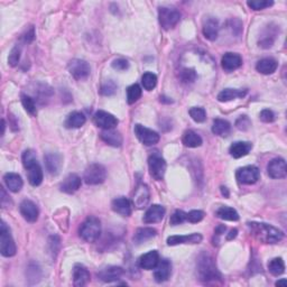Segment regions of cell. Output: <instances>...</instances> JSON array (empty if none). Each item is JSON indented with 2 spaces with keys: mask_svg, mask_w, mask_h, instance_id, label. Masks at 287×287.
<instances>
[{
  "mask_svg": "<svg viewBox=\"0 0 287 287\" xmlns=\"http://www.w3.org/2000/svg\"><path fill=\"white\" fill-rule=\"evenodd\" d=\"M198 268V277L203 284H218L222 283V276L216 267L213 257L208 252H202L196 262Z\"/></svg>",
  "mask_w": 287,
  "mask_h": 287,
  "instance_id": "1",
  "label": "cell"
},
{
  "mask_svg": "<svg viewBox=\"0 0 287 287\" xmlns=\"http://www.w3.org/2000/svg\"><path fill=\"white\" fill-rule=\"evenodd\" d=\"M250 233L262 244H277L284 238V232L267 223L248 222Z\"/></svg>",
  "mask_w": 287,
  "mask_h": 287,
  "instance_id": "2",
  "label": "cell"
},
{
  "mask_svg": "<svg viewBox=\"0 0 287 287\" xmlns=\"http://www.w3.org/2000/svg\"><path fill=\"white\" fill-rule=\"evenodd\" d=\"M23 165L27 171V179L31 185L38 186L43 182V170L36 158L35 151L27 149L23 153L22 156Z\"/></svg>",
  "mask_w": 287,
  "mask_h": 287,
  "instance_id": "3",
  "label": "cell"
},
{
  "mask_svg": "<svg viewBox=\"0 0 287 287\" xmlns=\"http://www.w3.org/2000/svg\"><path fill=\"white\" fill-rule=\"evenodd\" d=\"M80 237L87 243H94L101 235V222L96 216H89L79 229Z\"/></svg>",
  "mask_w": 287,
  "mask_h": 287,
  "instance_id": "4",
  "label": "cell"
},
{
  "mask_svg": "<svg viewBox=\"0 0 287 287\" xmlns=\"http://www.w3.org/2000/svg\"><path fill=\"white\" fill-rule=\"evenodd\" d=\"M16 251L17 248L10 233V229L2 221L0 227V252L3 257H13L16 255Z\"/></svg>",
  "mask_w": 287,
  "mask_h": 287,
  "instance_id": "5",
  "label": "cell"
},
{
  "mask_svg": "<svg viewBox=\"0 0 287 287\" xmlns=\"http://www.w3.org/2000/svg\"><path fill=\"white\" fill-rule=\"evenodd\" d=\"M158 20L164 30L170 31L179 23V20H181V13L178 9H175V8L159 7Z\"/></svg>",
  "mask_w": 287,
  "mask_h": 287,
  "instance_id": "6",
  "label": "cell"
},
{
  "mask_svg": "<svg viewBox=\"0 0 287 287\" xmlns=\"http://www.w3.org/2000/svg\"><path fill=\"white\" fill-rule=\"evenodd\" d=\"M84 182L89 185H99L107 179V171L101 164H91L84 172Z\"/></svg>",
  "mask_w": 287,
  "mask_h": 287,
  "instance_id": "7",
  "label": "cell"
},
{
  "mask_svg": "<svg viewBox=\"0 0 287 287\" xmlns=\"http://www.w3.org/2000/svg\"><path fill=\"white\" fill-rule=\"evenodd\" d=\"M148 167L150 175L155 179L161 181V179H164V175H165L166 172V162L158 151H155V153H153L149 156Z\"/></svg>",
  "mask_w": 287,
  "mask_h": 287,
  "instance_id": "8",
  "label": "cell"
},
{
  "mask_svg": "<svg viewBox=\"0 0 287 287\" xmlns=\"http://www.w3.org/2000/svg\"><path fill=\"white\" fill-rule=\"evenodd\" d=\"M68 69L70 74L77 81L87 80L90 75V72H91V69H90V65L87 61L80 59L70 61Z\"/></svg>",
  "mask_w": 287,
  "mask_h": 287,
  "instance_id": "9",
  "label": "cell"
},
{
  "mask_svg": "<svg viewBox=\"0 0 287 287\" xmlns=\"http://www.w3.org/2000/svg\"><path fill=\"white\" fill-rule=\"evenodd\" d=\"M260 178L259 169L253 165L241 167L237 171L236 179L240 184H245V185H251L258 182Z\"/></svg>",
  "mask_w": 287,
  "mask_h": 287,
  "instance_id": "10",
  "label": "cell"
},
{
  "mask_svg": "<svg viewBox=\"0 0 287 287\" xmlns=\"http://www.w3.org/2000/svg\"><path fill=\"white\" fill-rule=\"evenodd\" d=\"M135 135L139 139V142L146 146L155 145L159 142V135L156 131L151 130L147 127H144L143 125H136L134 128Z\"/></svg>",
  "mask_w": 287,
  "mask_h": 287,
  "instance_id": "11",
  "label": "cell"
},
{
  "mask_svg": "<svg viewBox=\"0 0 287 287\" xmlns=\"http://www.w3.org/2000/svg\"><path fill=\"white\" fill-rule=\"evenodd\" d=\"M93 122L97 127L102 128L104 130L113 129L114 127L118 125V119L113 116V114L104 111V110H99L94 113Z\"/></svg>",
  "mask_w": 287,
  "mask_h": 287,
  "instance_id": "12",
  "label": "cell"
},
{
  "mask_svg": "<svg viewBox=\"0 0 287 287\" xmlns=\"http://www.w3.org/2000/svg\"><path fill=\"white\" fill-rule=\"evenodd\" d=\"M149 199H150V192H149L148 186L144 183L138 184L136 188H135L134 195H133V203L135 208H137L141 210V209L147 207V204H148L149 202Z\"/></svg>",
  "mask_w": 287,
  "mask_h": 287,
  "instance_id": "13",
  "label": "cell"
},
{
  "mask_svg": "<svg viewBox=\"0 0 287 287\" xmlns=\"http://www.w3.org/2000/svg\"><path fill=\"white\" fill-rule=\"evenodd\" d=\"M267 172L268 175L272 179H285L287 175V166L285 159L275 158L273 161H270L267 166Z\"/></svg>",
  "mask_w": 287,
  "mask_h": 287,
  "instance_id": "14",
  "label": "cell"
},
{
  "mask_svg": "<svg viewBox=\"0 0 287 287\" xmlns=\"http://www.w3.org/2000/svg\"><path fill=\"white\" fill-rule=\"evenodd\" d=\"M125 270L119 266H108V267L102 268L99 273H98V277L99 280L105 283H112L119 281L124 276Z\"/></svg>",
  "mask_w": 287,
  "mask_h": 287,
  "instance_id": "15",
  "label": "cell"
},
{
  "mask_svg": "<svg viewBox=\"0 0 287 287\" xmlns=\"http://www.w3.org/2000/svg\"><path fill=\"white\" fill-rule=\"evenodd\" d=\"M19 210L24 219L28 222H36L39 215V210L36 204L31 200H24L19 206Z\"/></svg>",
  "mask_w": 287,
  "mask_h": 287,
  "instance_id": "16",
  "label": "cell"
},
{
  "mask_svg": "<svg viewBox=\"0 0 287 287\" xmlns=\"http://www.w3.org/2000/svg\"><path fill=\"white\" fill-rule=\"evenodd\" d=\"M45 166L51 175H57L63 166V157L59 153H47L44 156Z\"/></svg>",
  "mask_w": 287,
  "mask_h": 287,
  "instance_id": "17",
  "label": "cell"
},
{
  "mask_svg": "<svg viewBox=\"0 0 287 287\" xmlns=\"http://www.w3.org/2000/svg\"><path fill=\"white\" fill-rule=\"evenodd\" d=\"M221 65H222V69L224 71L227 72L236 71V70H238L241 65H243V59H241V56L239 54H237V53L228 52L222 56Z\"/></svg>",
  "mask_w": 287,
  "mask_h": 287,
  "instance_id": "18",
  "label": "cell"
},
{
  "mask_svg": "<svg viewBox=\"0 0 287 287\" xmlns=\"http://www.w3.org/2000/svg\"><path fill=\"white\" fill-rule=\"evenodd\" d=\"M172 274V262L169 259H159L155 267L154 277L157 283H164L169 280Z\"/></svg>",
  "mask_w": 287,
  "mask_h": 287,
  "instance_id": "19",
  "label": "cell"
},
{
  "mask_svg": "<svg viewBox=\"0 0 287 287\" xmlns=\"http://www.w3.org/2000/svg\"><path fill=\"white\" fill-rule=\"evenodd\" d=\"M81 178L76 174H69L67 178L64 179V181L61 183L60 190L61 192L67 194H73L79 190L81 187Z\"/></svg>",
  "mask_w": 287,
  "mask_h": 287,
  "instance_id": "20",
  "label": "cell"
},
{
  "mask_svg": "<svg viewBox=\"0 0 287 287\" xmlns=\"http://www.w3.org/2000/svg\"><path fill=\"white\" fill-rule=\"evenodd\" d=\"M219 30H220L219 22H218V19H215V17H208L203 22V27H202L203 35H204V37L209 40H211V42L218 38Z\"/></svg>",
  "mask_w": 287,
  "mask_h": 287,
  "instance_id": "21",
  "label": "cell"
},
{
  "mask_svg": "<svg viewBox=\"0 0 287 287\" xmlns=\"http://www.w3.org/2000/svg\"><path fill=\"white\" fill-rule=\"evenodd\" d=\"M203 237L200 233H192L186 236H171L167 238V245L169 246H178L184 244H200L202 241Z\"/></svg>",
  "mask_w": 287,
  "mask_h": 287,
  "instance_id": "22",
  "label": "cell"
},
{
  "mask_svg": "<svg viewBox=\"0 0 287 287\" xmlns=\"http://www.w3.org/2000/svg\"><path fill=\"white\" fill-rule=\"evenodd\" d=\"M166 210L165 208L159 206V204H154V206L149 207L148 210L146 211L145 215H144V222L145 223H157L162 221L164 215H165Z\"/></svg>",
  "mask_w": 287,
  "mask_h": 287,
  "instance_id": "23",
  "label": "cell"
},
{
  "mask_svg": "<svg viewBox=\"0 0 287 287\" xmlns=\"http://www.w3.org/2000/svg\"><path fill=\"white\" fill-rule=\"evenodd\" d=\"M276 36H277V26L274 25V24H270V25L266 27V30L262 32L258 44H259V46L262 48L272 47L275 39H276Z\"/></svg>",
  "mask_w": 287,
  "mask_h": 287,
  "instance_id": "24",
  "label": "cell"
},
{
  "mask_svg": "<svg viewBox=\"0 0 287 287\" xmlns=\"http://www.w3.org/2000/svg\"><path fill=\"white\" fill-rule=\"evenodd\" d=\"M159 261V255L156 250H151V251H148L145 255H143L141 258L138 259V265L139 267L146 270H151L155 269L157 264Z\"/></svg>",
  "mask_w": 287,
  "mask_h": 287,
  "instance_id": "25",
  "label": "cell"
},
{
  "mask_svg": "<svg viewBox=\"0 0 287 287\" xmlns=\"http://www.w3.org/2000/svg\"><path fill=\"white\" fill-rule=\"evenodd\" d=\"M111 207L114 212L122 216H129L131 215V211H133L130 201L125 198V196H120V198L114 199L111 203Z\"/></svg>",
  "mask_w": 287,
  "mask_h": 287,
  "instance_id": "26",
  "label": "cell"
},
{
  "mask_svg": "<svg viewBox=\"0 0 287 287\" xmlns=\"http://www.w3.org/2000/svg\"><path fill=\"white\" fill-rule=\"evenodd\" d=\"M90 282V273L83 265H75L73 269V284L77 287L85 286Z\"/></svg>",
  "mask_w": 287,
  "mask_h": 287,
  "instance_id": "27",
  "label": "cell"
},
{
  "mask_svg": "<svg viewBox=\"0 0 287 287\" xmlns=\"http://www.w3.org/2000/svg\"><path fill=\"white\" fill-rule=\"evenodd\" d=\"M100 137L102 141L107 144V145L112 146V147H120L122 145V142H124L120 133L113 129L102 130L100 134Z\"/></svg>",
  "mask_w": 287,
  "mask_h": 287,
  "instance_id": "28",
  "label": "cell"
},
{
  "mask_svg": "<svg viewBox=\"0 0 287 287\" xmlns=\"http://www.w3.org/2000/svg\"><path fill=\"white\" fill-rule=\"evenodd\" d=\"M252 148V144L249 142H236L229 148V153H230L233 158H241L249 154V151Z\"/></svg>",
  "mask_w": 287,
  "mask_h": 287,
  "instance_id": "29",
  "label": "cell"
},
{
  "mask_svg": "<svg viewBox=\"0 0 287 287\" xmlns=\"http://www.w3.org/2000/svg\"><path fill=\"white\" fill-rule=\"evenodd\" d=\"M248 93L247 89H224L218 94L220 102H228L239 98H244Z\"/></svg>",
  "mask_w": 287,
  "mask_h": 287,
  "instance_id": "30",
  "label": "cell"
},
{
  "mask_svg": "<svg viewBox=\"0 0 287 287\" xmlns=\"http://www.w3.org/2000/svg\"><path fill=\"white\" fill-rule=\"evenodd\" d=\"M277 67H278V63L276 60L267 57V59H262L260 61H258L256 64V70L259 73H261V74L269 75V74H273V73L276 71Z\"/></svg>",
  "mask_w": 287,
  "mask_h": 287,
  "instance_id": "31",
  "label": "cell"
},
{
  "mask_svg": "<svg viewBox=\"0 0 287 287\" xmlns=\"http://www.w3.org/2000/svg\"><path fill=\"white\" fill-rule=\"evenodd\" d=\"M3 181H5L8 190L13 192V193H18L23 188V179L20 178V175L16 173H7L3 176Z\"/></svg>",
  "mask_w": 287,
  "mask_h": 287,
  "instance_id": "32",
  "label": "cell"
},
{
  "mask_svg": "<svg viewBox=\"0 0 287 287\" xmlns=\"http://www.w3.org/2000/svg\"><path fill=\"white\" fill-rule=\"evenodd\" d=\"M156 235H157L156 229H154V228H139V229H137V231L135 232L134 244H136V245L145 244L146 241L150 240L151 238L156 237Z\"/></svg>",
  "mask_w": 287,
  "mask_h": 287,
  "instance_id": "33",
  "label": "cell"
},
{
  "mask_svg": "<svg viewBox=\"0 0 287 287\" xmlns=\"http://www.w3.org/2000/svg\"><path fill=\"white\" fill-rule=\"evenodd\" d=\"M85 121H87V118H85L83 113L74 111L69 114L67 120H65V127L69 129L81 128V127L85 124Z\"/></svg>",
  "mask_w": 287,
  "mask_h": 287,
  "instance_id": "34",
  "label": "cell"
},
{
  "mask_svg": "<svg viewBox=\"0 0 287 287\" xmlns=\"http://www.w3.org/2000/svg\"><path fill=\"white\" fill-rule=\"evenodd\" d=\"M231 131V125L224 119H215L212 125V133L216 136L227 137Z\"/></svg>",
  "mask_w": 287,
  "mask_h": 287,
  "instance_id": "35",
  "label": "cell"
},
{
  "mask_svg": "<svg viewBox=\"0 0 287 287\" xmlns=\"http://www.w3.org/2000/svg\"><path fill=\"white\" fill-rule=\"evenodd\" d=\"M182 142L188 148H196V147H200L202 145L203 143L200 135L196 134L193 130H186L183 135Z\"/></svg>",
  "mask_w": 287,
  "mask_h": 287,
  "instance_id": "36",
  "label": "cell"
},
{
  "mask_svg": "<svg viewBox=\"0 0 287 287\" xmlns=\"http://www.w3.org/2000/svg\"><path fill=\"white\" fill-rule=\"evenodd\" d=\"M215 215L218 218L225 220V221H238L239 220V215L233 208L223 206L220 207L215 212Z\"/></svg>",
  "mask_w": 287,
  "mask_h": 287,
  "instance_id": "37",
  "label": "cell"
},
{
  "mask_svg": "<svg viewBox=\"0 0 287 287\" xmlns=\"http://www.w3.org/2000/svg\"><path fill=\"white\" fill-rule=\"evenodd\" d=\"M268 270L273 276H281L285 272V262L282 258H274L268 262Z\"/></svg>",
  "mask_w": 287,
  "mask_h": 287,
  "instance_id": "38",
  "label": "cell"
},
{
  "mask_svg": "<svg viewBox=\"0 0 287 287\" xmlns=\"http://www.w3.org/2000/svg\"><path fill=\"white\" fill-rule=\"evenodd\" d=\"M143 93L142 88L139 87L138 84H131L130 87L127 89V101H128L129 105H134L135 102H137L141 99Z\"/></svg>",
  "mask_w": 287,
  "mask_h": 287,
  "instance_id": "39",
  "label": "cell"
},
{
  "mask_svg": "<svg viewBox=\"0 0 287 287\" xmlns=\"http://www.w3.org/2000/svg\"><path fill=\"white\" fill-rule=\"evenodd\" d=\"M142 84L143 87L147 91H151V90L155 89L157 84V76L151 72H146L144 73L142 76Z\"/></svg>",
  "mask_w": 287,
  "mask_h": 287,
  "instance_id": "40",
  "label": "cell"
},
{
  "mask_svg": "<svg viewBox=\"0 0 287 287\" xmlns=\"http://www.w3.org/2000/svg\"><path fill=\"white\" fill-rule=\"evenodd\" d=\"M22 104L26 111L32 114V116H36V114H37V109H36L35 101L32 97L27 96V94H22Z\"/></svg>",
  "mask_w": 287,
  "mask_h": 287,
  "instance_id": "41",
  "label": "cell"
},
{
  "mask_svg": "<svg viewBox=\"0 0 287 287\" xmlns=\"http://www.w3.org/2000/svg\"><path fill=\"white\" fill-rule=\"evenodd\" d=\"M188 113H190L191 118L193 119L195 122H203L207 119L206 110L201 108V107H193V108L190 109Z\"/></svg>",
  "mask_w": 287,
  "mask_h": 287,
  "instance_id": "42",
  "label": "cell"
},
{
  "mask_svg": "<svg viewBox=\"0 0 287 287\" xmlns=\"http://www.w3.org/2000/svg\"><path fill=\"white\" fill-rule=\"evenodd\" d=\"M117 84L116 82L112 81V80H108L106 81L104 84L101 85V89H100V92L102 96H106V97H110V96H113L114 93L117 91Z\"/></svg>",
  "mask_w": 287,
  "mask_h": 287,
  "instance_id": "43",
  "label": "cell"
},
{
  "mask_svg": "<svg viewBox=\"0 0 287 287\" xmlns=\"http://www.w3.org/2000/svg\"><path fill=\"white\" fill-rule=\"evenodd\" d=\"M247 5L253 10H262L265 8L273 6L274 1H269V0H251V1L247 2Z\"/></svg>",
  "mask_w": 287,
  "mask_h": 287,
  "instance_id": "44",
  "label": "cell"
},
{
  "mask_svg": "<svg viewBox=\"0 0 287 287\" xmlns=\"http://www.w3.org/2000/svg\"><path fill=\"white\" fill-rule=\"evenodd\" d=\"M183 83H193L196 80V72L193 69H183L179 73Z\"/></svg>",
  "mask_w": 287,
  "mask_h": 287,
  "instance_id": "45",
  "label": "cell"
},
{
  "mask_svg": "<svg viewBox=\"0 0 287 287\" xmlns=\"http://www.w3.org/2000/svg\"><path fill=\"white\" fill-rule=\"evenodd\" d=\"M185 221H187V213L182 210H176L171 216L170 223L171 225H179L185 222Z\"/></svg>",
  "mask_w": 287,
  "mask_h": 287,
  "instance_id": "46",
  "label": "cell"
},
{
  "mask_svg": "<svg viewBox=\"0 0 287 287\" xmlns=\"http://www.w3.org/2000/svg\"><path fill=\"white\" fill-rule=\"evenodd\" d=\"M20 53H22V48L18 45H16L15 47H13V50L10 51L9 56H8V64L10 67H16L18 64L20 60Z\"/></svg>",
  "mask_w": 287,
  "mask_h": 287,
  "instance_id": "47",
  "label": "cell"
},
{
  "mask_svg": "<svg viewBox=\"0 0 287 287\" xmlns=\"http://www.w3.org/2000/svg\"><path fill=\"white\" fill-rule=\"evenodd\" d=\"M204 218V212L201 210H192L187 213V221L191 223H198Z\"/></svg>",
  "mask_w": 287,
  "mask_h": 287,
  "instance_id": "48",
  "label": "cell"
},
{
  "mask_svg": "<svg viewBox=\"0 0 287 287\" xmlns=\"http://www.w3.org/2000/svg\"><path fill=\"white\" fill-rule=\"evenodd\" d=\"M250 126H251V121H250V119L247 116H240L236 120V127L239 130L243 131L248 130L250 128Z\"/></svg>",
  "mask_w": 287,
  "mask_h": 287,
  "instance_id": "49",
  "label": "cell"
},
{
  "mask_svg": "<svg viewBox=\"0 0 287 287\" xmlns=\"http://www.w3.org/2000/svg\"><path fill=\"white\" fill-rule=\"evenodd\" d=\"M111 67L117 71H126V70L129 69V62L125 59H117L112 61Z\"/></svg>",
  "mask_w": 287,
  "mask_h": 287,
  "instance_id": "50",
  "label": "cell"
},
{
  "mask_svg": "<svg viewBox=\"0 0 287 287\" xmlns=\"http://www.w3.org/2000/svg\"><path fill=\"white\" fill-rule=\"evenodd\" d=\"M260 120L264 122H273L275 120V113L269 109H264L259 114Z\"/></svg>",
  "mask_w": 287,
  "mask_h": 287,
  "instance_id": "51",
  "label": "cell"
},
{
  "mask_svg": "<svg viewBox=\"0 0 287 287\" xmlns=\"http://www.w3.org/2000/svg\"><path fill=\"white\" fill-rule=\"evenodd\" d=\"M0 192H1V195H0V200H1L2 208H8L9 206H11V204H13V202H11L10 196L7 195L5 188H3L2 186L0 187Z\"/></svg>",
  "mask_w": 287,
  "mask_h": 287,
  "instance_id": "52",
  "label": "cell"
},
{
  "mask_svg": "<svg viewBox=\"0 0 287 287\" xmlns=\"http://www.w3.org/2000/svg\"><path fill=\"white\" fill-rule=\"evenodd\" d=\"M34 38H35V30H34V27L31 26L30 30H27V32L24 34L23 39L25 43H32L33 40H34Z\"/></svg>",
  "mask_w": 287,
  "mask_h": 287,
  "instance_id": "53",
  "label": "cell"
},
{
  "mask_svg": "<svg viewBox=\"0 0 287 287\" xmlns=\"http://www.w3.org/2000/svg\"><path fill=\"white\" fill-rule=\"evenodd\" d=\"M225 230H227V228H225V225L220 224V225H218V227L215 228V235H216V236H221V235H222V233H224Z\"/></svg>",
  "mask_w": 287,
  "mask_h": 287,
  "instance_id": "54",
  "label": "cell"
},
{
  "mask_svg": "<svg viewBox=\"0 0 287 287\" xmlns=\"http://www.w3.org/2000/svg\"><path fill=\"white\" fill-rule=\"evenodd\" d=\"M238 235V230L237 229H232V230L229 232V235L227 236V240H232L233 238H236Z\"/></svg>",
  "mask_w": 287,
  "mask_h": 287,
  "instance_id": "55",
  "label": "cell"
},
{
  "mask_svg": "<svg viewBox=\"0 0 287 287\" xmlns=\"http://www.w3.org/2000/svg\"><path fill=\"white\" fill-rule=\"evenodd\" d=\"M159 101L163 102V104H172V102H173V100L170 99V98L164 97V96H162L161 98H159Z\"/></svg>",
  "mask_w": 287,
  "mask_h": 287,
  "instance_id": "56",
  "label": "cell"
},
{
  "mask_svg": "<svg viewBox=\"0 0 287 287\" xmlns=\"http://www.w3.org/2000/svg\"><path fill=\"white\" fill-rule=\"evenodd\" d=\"M276 286H284V287H286L287 286V281L285 280V278H283V280H281V281H277L276 282V284H275Z\"/></svg>",
  "mask_w": 287,
  "mask_h": 287,
  "instance_id": "57",
  "label": "cell"
},
{
  "mask_svg": "<svg viewBox=\"0 0 287 287\" xmlns=\"http://www.w3.org/2000/svg\"><path fill=\"white\" fill-rule=\"evenodd\" d=\"M221 193H222V195H224L225 198H229V191L225 186H221Z\"/></svg>",
  "mask_w": 287,
  "mask_h": 287,
  "instance_id": "58",
  "label": "cell"
}]
</instances>
